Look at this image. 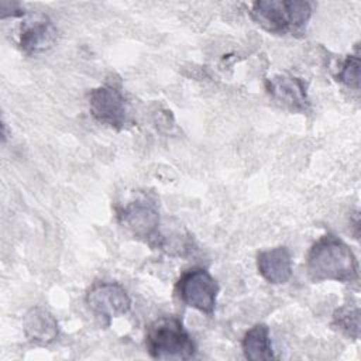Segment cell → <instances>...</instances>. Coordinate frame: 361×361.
<instances>
[{"label":"cell","instance_id":"cell-1","mask_svg":"<svg viewBox=\"0 0 361 361\" xmlns=\"http://www.w3.org/2000/svg\"><path fill=\"white\" fill-rule=\"evenodd\" d=\"M306 271L313 282L336 281L355 282L358 262L351 248L338 237L327 234L320 237L309 250Z\"/></svg>","mask_w":361,"mask_h":361},{"label":"cell","instance_id":"cell-2","mask_svg":"<svg viewBox=\"0 0 361 361\" xmlns=\"http://www.w3.org/2000/svg\"><path fill=\"white\" fill-rule=\"evenodd\" d=\"M252 20L272 34H302L310 16L312 4L298 0H259L251 4Z\"/></svg>","mask_w":361,"mask_h":361},{"label":"cell","instance_id":"cell-3","mask_svg":"<svg viewBox=\"0 0 361 361\" xmlns=\"http://www.w3.org/2000/svg\"><path fill=\"white\" fill-rule=\"evenodd\" d=\"M145 347L155 360H190L196 353L192 336L175 316L159 317L148 326Z\"/></svg>","mask_w":361,"mask_h":361},{"label":"cell","instance_id":"cell-4","mask_svg":"<svg viewBox=\"0 0 361 361\" xmlns=\"http://www.w3.org/2000/svg\"><path fill=\"white\" fill-rule=\"evenodd\" d=\"M178 298L190 307L212 316L216 309L219 283L204 268H193L180 275L175 286Z\"/></svg>","mask_w":361,"mask_h":361},{"label":"cell","instance_id":"cell-5","mask_svg":"<svg viewBox=\"0 0 361 361\" xmlns=\"http://www.w3.org/2000/svg\"><path fill=\"white\" fill-rule=\"evenodd\" d=\"M118 221L133 235L144 240H158L159 209L152 196L140 195L118 210Z\"/></svg>","mask_w":361,"mask_h":361},{"label":"cell","instance_id":"cell-6","mask_svg":"<svg viewBox=\"0 0 361 361\" xmlns=\"http://www.w3.org/2000/svg\"><path fill=\"white\" fill-rule=\"evenodd\" d=\"M90 114L102 124L121 130L127 123V102L114 85H103L89 93Z\"/></svg>","mask_w":361,"mask_h":361},{"label":"cell","instance_id":"cell-7","mask_svg":"<svg viewBox=\"0 0 361 361\" xmlns=\"http://www.w3.org/2000/svg\"><path fill=\"white\" fill-rule=\"evenodd\" d=\"M89 309L106 324L114 317L126 314L131 307V299L127 290L116 282H97L86 295Z\"/></svg>","mask_w":361,"mask_h":361},{"label":"cell","instance_id":"cell-8","mask_svg":"<svg viewBox=\"0 0 361 361\" xmlns=\"http://www.w3.org/2000/svg\"><path fill=\"white\" fill-rule=\"evenodd\" d=\"M56 41V28L44 14L28 17L20 30V48L25 54H39L49 49Z\"/></svg>","mask_w":361,"mask_h":361},{"label":"cell","instance_id":"cell-9","mask_svg":"<svg viewBox=\"0 0 361 361\" xmlns=\"http://www.w3.org/2000/svg\"><path fill=\"white\" fill-rule=\"evenodd\" d=\"M267 87L271 96L283 106L296 111H306L309 109L306 85L300 78L278 75L268 80Z\"/></svg>","mask_w":361,"mask_h":361},{"label":"cell","instance_id":"cell-10","mask_svg":"<svg viewBox=\"0 0 361 361\" xmlns=\"http://www.w3.org/2000/svg\"><path fill=\"white\" fill-rule=\"evenodd\" d=\"M257 269L269 283H286L292 276V257L286 247H275L257 255Z\"/></svg>","mask_w":361,"mask_h":361},{"label":"cell","instance_id":"cell-11","mask_svg":"<svg viewBox=\"0 0 361 361\" xmlns=\"http://www.w3.org/2000/svg\"><path fill=\"white\" fill-rule=\"evenodd\" d=\"M23 330L28 341L34 344H49L58 337V322L47 309L35 306L23 319Z\"/></svg>","mask_w":361,"mask_h":361},{"label":"cell","instance_id":"cell-12","mask_svg":"<svg viewBox=\"0 0 361 361\" xmlns=\"http://www.w3.org/2000/svg\"><path fill=\"white\" fill-rule=\"evenodd\" d=\"M243 353L247 360L259 361L274 358V350L269 336V327L267 324L252 326L243 337Z\"/></svg>","mask_w":361,"mask_h":361},{"label":"cell","instance_id":"cell-13","mask_svg":"<svg viewBox=\"0 0 361 361\" xmlns=\"http://www.w3.org/2000/svg\"><path fill=\"white\" fill-rule=\"evenodd\" d=\"M333 324L353 338L360 336V309L357 306H343L336 310Z\"/></svg>","mask_w":361,"mask_h":361},{"label":"cell","instance_id":"cell-14","mask_svg":"<svg viewBox=\"0 0 361 361\" xmlns=\"http://www.w3.org/2000/svg\"><path fill=\"white\" fill-rule=\"evenodd\" d=\"M337 80L348 87L358 90L360 87V55H348L340 65Z\"/></svg>","mask_w":361,"mask_h":361}]
</instances>
